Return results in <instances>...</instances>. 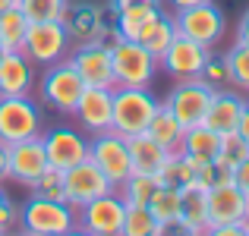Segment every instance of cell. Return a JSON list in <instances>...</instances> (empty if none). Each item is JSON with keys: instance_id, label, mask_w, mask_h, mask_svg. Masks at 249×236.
Returning <instances> with one entry per match:
<instances>
[{"instance_id": "d6a6232c", "label": "cell", "mask_w": 249, "mask_h": 236, "mask_svg": "<svg viewBox=\"0 0 249 236\" xmlns=\"http://www.w3.org/2000/svg\"><path fill=\"white\" fill-rule=\"evenodd\" d=\"M70 0H19V10L29 16V22H54L67 16Z\"/></svg>"}, {"instance_id": "8992f818", "label": "cell", "mask_w": 249, "mask_h": 236, "mask_svg": "<svg viewBox=\"0 0 249 236\" xmlns=\"http://www.w3.org/2000/svg\"><path fill=\"white\" fill-rule=\"evenodd\" d=\"M123 214H126V202L120 199L117 189H110V192L76 208V227H79V233L89 236H120Z\"/></svg>"}, {"instance_id": "3957f363", "label": "cell", "mask_w": 249, "mask_h": 236, "mask_svg": "<svg viewBox=\"0 0 249 236\" xmlns=\"http://www.w3.org/2000/svg\"><path fill=\"white\" fill-rule=\"evenodd\" d=\"M161 107V101L148 88H114V114H110V129L120 133L123 139L136 133H145L152 123L155 110Z\"/></svg>"}, {"instance_id": "9c48e42d", "label": "cell", "mask_w": 249, "mask_h": 236, "mask_svg": "<svg viewBox=\"0 0 249 236\" xmlns=\"http://www.w3.org/2000/svg\"><path fill=\"white\" fill-rule=\"evenodd\" d=\"M89 157L98 164V170L114 183V189L133 173V161H129L126 139H123L120 133H114V129L89 135Z\"/></svg>"}, {"instance_id": "2e32d148", "label": "cell", "mask_w": 249, "mask_h": 236, "mask_svg": "<svg viewBox=\"0 0 249 236\" xmlns=\"http://www.w3.org/2000/svg\"><path fill=\"white\" fill-rule=\"evenodd\" d=\"M48 170V152H44L41 135L25 142H13L10 145V180L19 186L32 189V183Z\"/></svg>"}, {"instance_id": "cb8c5ba5", "label": "cell", "mask_w": 249, "mask_h": 236, "mask_svg": "<svg viewBox=\"0 0 249 236\" xmlns=\"http://www.w3.org/2000/svg\"><path fill=\"white\" fill-rule=\"evenodd\" d=\"M218 145H221V135L212 133L208 126H202V123H196V126H189L183 133V142L177 152H183L186 157H193L196 164H202V161L218 157Z\"/></svg>"}, {"instance_id": "83f0119b", "label": "cell", "mask_w": 249, "mask_h": 236, "mask_svg": "<svg viewBox=\"0 0 249 236\" xmlns=\"http://www.w3.org/2000/svg\"><path fill=\"white\" fill-rule=\"evenodd\" d=\"M145 133H148V135H155V139H158L164 148L177 152V148H180V142H183V133H186V126H183V123L177 120L174 114H170L164 104H161V107L155 110V117H152V123H148Z\"/></svg>"}, {"instance_id": "d6986e66", "label": "cell", "mask_w": 249, "mask_h": 236, "mask_svg": "<svg viewBox=\"0 0 249 236\" xmlns=\"http://www.w3.org/2000/svg\"><path fill=\"white\" fill-rule=\"evenodd\" d=\"M246 107V98L237 95V91H227V88H214L212 101H208L205 114H202V126H208L212 133L224 135V133H233L240 123V114Z\"/></svg>"}, {"instance_id": "74e56055", "label": "cell", "mask_w": 249, "mask_h": 236, "mask_svg": "<svg viewBox=\"0 0 249 236\" xmlns=\"http://www.w3.org/2000/svg\"><path fill=\"white\" fill-rule=\"evenodd\" d=\"M233 186L243 189V192L249 195V157H246V161H240L237 167H233Z\"/></svg>"}, {"instance_id": "7c38bea8", "label": "cell", "mask_w": 249, "mask_h": 236, "mask_svg": "<svg viewBox=\"0 0 249 236\" xmlns=\"http://www.w3.org/2000/svg\"><path fill=\"white\" fill-rule=\"evenodd\" d=\"M63 189H67V202L73 208H79V205H85V202L110 192L114 183L98 170V164L91 161V157H85V161H79V164H73V167L63 170Z\"/></svg>"}, {"instance_id": "b9f144b4", "label": "cell", "mask_w": 249, "mask_h": 236, "mask_svg": "<svg viewBox=\"0 0 249 236\" xmlns=\"http://www.w3.org/2000/svg\"><path fill=\"white\" fill-rule=\"evenodd\" d=\"M161 3L167 6L170 13H180V10H186V6H196V3H205V0H161Z\"/></svg>"}, {"instance_id": "ab89813d", "label": "cell", "mask_w": 249, "mask_h": 236, "mask_svg": "<svg viewBox=\"0 0 249 236\" xmlns=\"http://www.w3.org/2000/svg\"><path fill=\"white\" fill-rule=\"evenodd\" d=\"M10 180V145L0 142V183Z\"/></svg>"}, {"instance_id": "e0dca14e", "label": "cell", "mask_w": 249, "mask_h": 236, "mask_svg": "<svg viewBox=\"0 0 249 236\" xmlns=\"http://www.w3.org/2000/svg\"><path fill=\"white\" fill-rule=\"evenodd\" d=\"M63 25H67L73 44L98 41V38L104 35V29L110 25V10H104V6H98V3H89V0L70 3L67 16H63Z\"/></svg>"}, {"instance_id": "4316f807", "label": "cell", "mask_w": 249, "mask_h": 236, "mask_svg": "<svg viewBox=\"0 0 249 236\" xmlns=\"http://www.w3.org/2000/svg\"><path fill=\"white\" fill-rule=\"evenodd\" d=\"M155 176H158L161 186L183 189V186H189V183H196V161H193V157H186L183 152H170L167 161L161 164V170Z\"/></svg>"}, {"instance_id": "4dcf8cb0", "label": "cell", "mask_w": 249, "mask_h": 236, "mask_svg": "<svg viewBox=\"0 0 249 236\" xmlns=\"http://www.w3.org/2000/svg\"><path fill=\"white\" fill-rule=\"evenodd\" d=\"M161 233H167V230L155 220V214L148 211V205H126L120 236H161Z\"/></svg>"}, {"instance_id": "5b68a950", "label": "cell", "mask_w": 249, "mask_h": 236, "mask_svg": "<svg viewBox=\"0 0 249 236\" xmlns=\"http://www.w3.org/2000/svg\"><path fill=\"white\" fill-rule=\"evenodd\" d=\"M70 48H73V38H70L63 19H54V22H32L29 25L22 54L35 67H54V63L70 57Z\"/></svg>"}, {"instance_id": "ee69618b", "label": "cell", "mask_w": 249, "mask_h": 236, "mask_svg": "<svg viewBox=\"0 0 249 236\" xmlns=\"http://www.w3.org/2000/svg\"><path fill=\"white\" fill-rule=\"evenodd\" d=\"M129 3H161V0H110V10H117V6H129Z\"/></svg>"}, {"instance_id": "bcb514c9", "label": "cell", "mask_w": 249, "mask_h": 236, "mask_svg": "<svg viewBox=\"0 0 249 236\" xmlns=\"http://www.w3.org/2000/svg\"><path fill=\"white\" fill-rule=\"evenodd\" d=\"M6 199H10V195H6V192H3V183H0V205H3V202H6Z\"/></svg>"}, {"instance_id": "44dd1931", "label": "cell", "mask_w": 249, "mask_h": 236, "mask_svg": "<svg viewBox=\"0 0 249 236\" xmlns=\"http://www.w3.org/2000/svg\"><path fill=\"white\" fill-rule=\"evenodd\" d=\"M180 233H208V192L196 183L180 189Z\"/></svg>"}, {"instance_id": "f35d334b", "label": "cell", "mask_w": 249, "mask_h": 236, "mask_svg": "<svg viewBox=\"0 0 249 236\" xmlns=\"http://www.w3.org/2000/svg\"><path fill=\"white\" fill-rule=\"evenodd\" d=\"M212 236H246V220L243 224H218V227H208Z\"/></svg>"}, {"instance_id": "52a82bcc", "label": "cell", "mask_w": 249, "mask_h": 236, "mask_svg": "<svg viewBox=\"0 0 249 236\" xmlns=\"http://www.w3.org/2000/svg\"><path fill=\"white\" fill-rule=\"evenodd\" d=\"M35 88H38V95H41V101L48 104V107H54L57 114H73L85 82L73 69V63L60 60V63H54V67H44L41 79L35 82Z\"/></svg>"}, {"instance_id": "4fadbf2b", "label": "cell", "mask_w": 249, "mask_h": 236, "mask_svg": "<svg viewBox=\"0 0 249 236\" xmlns=\"http://www.w3.org/2000/svg\"><path fill=\"white\" fill-rule=\"evenodd\" d=\"M110 114H114V88H95L85 85L79 101L73 107V117L85 135H98L110 129Z\"/></svg>"}, {"instance_id": "ba28073f", "label": "cell", "mask_w": 249, "mask_h": 236, "mask_svg": "<svg viewBox=\"0 0 249 236\" xmlns=\"http://www.w3.org/2000/svg\"><path fill=\"white\" fill-rule=\"evenodd\" d=\"M174 16V25H177V35L183 38H193L196 44H202V48H214V44L224 38V13L218 10V6L212 3V0H205V3H196V6H186V10L180 13H170Z\"/></svg>"}, {"instance_id": "f546056e", "label": "cell", "mask_w": 249, "mask_h": 236, "mask_svg": "<svg viewBox=\"0 0 249 236\" xmlns=\"http://www.w3.org/2000/svg\"><path fill=\"white\" fill-rule=\"evenodd\" d=\"M158 186L161 183H158L155 173H139V170H133V173L117 186V192H120V199L126 202V205H148V199L155 195Z\"/></svg>"}, {"instance_id": "836d02e7", "label": "cell", "mask_w": 249, "mask_h": 236, "mask_svg": "<svg viewBox=\"0 0 249 236\" xmlns=\"http://www.w3.org/2000/svg\"><path fill=\"white\" fill-rule=\"evenodd\" d=\"M227 183H233V170L227 164H221L218 157L196 164V186H202L205 192L214 186H227Z\"/></svg>"}, {"instance_id": "603a6c76", "label": "cell", "mask_w": 249, "mask_h": 236, "mask_svg": "<svg viewBox=\"0 0 249 236\" xmlns=\"http://www.w3.org/2000/svg\"><path fill=\"white\" fill-rule=\"evenodd\" d=\"M177 38V25H174V16L170 13H155L152 19H148L145 25L139 29V35H136V41L142 44L145 51H152L155 57H161L164 51L170 48V41Z\"/></svg>"}, {"instance_id": "60d3db41", "label": "cell", "mask_w": 249, "mask_h": 236, "mask_svg": "<svg viewBox=\"0 0 249 236\" xmlns=\"http://www.w3.org/2000/svg\"><path fill=\"white\" fill-rule=\"evenodd\" d=\"M237 41L249 44V6L243 10V16H240V22H237Z\"/></svg>"}, {"instance_id": "5bb4252c", "label": "cell", "mask_w": 249, "mask_h": 236, "mask_svg": "<svg viewBox=\"0 0 249 236\" xmlns=\"http://www.w3.org/2000/svg\"><path fill=\"white\" fill-rule=\"evenodd\" d=\"M41 142L44 152H48V164H54L60 170L89 157V135L76 126H51L48 133H41Z\"/></svg>"}, {"instance_id": "f6af8a7d", "label": "cell", "mask_w": 249, "mask_h": 236, "mask_svg": "<svg viewBox=\"0 0 249 236\" xmlns=\"http://www.w3.org/2000/svg\"><path fill=\"white\" fill-rule=\"evenodd\" d=\"M10 6H19V0H0V13L10 10Z\"/></svg>"}, {"instance_id": "7bdbcfd3", "label": "cell", "mask_w": 249, "mask_h": 236, "mask_svg": "<svg viewBox=\"0 0 249 236\" xmlns=\"http://www.w3.org/2000/svg\"><path fill=\"white\" fill-rule=\"evenodd\" d=\"M237 133H240V135H243V139L249 142V101H246L243 114H240V123H237Z\"/></svg>"}, {"instance_id": "8fae6325", "label": "cell", "mask_w": 249, "mask_h": 236, "mask_svg": "<svg viewBox=\"0 0 249 236\" xmlns=\"http://www.w3.org/2000/svg\"><path fill=\"white\" fill-rule=\"evenodd\" d=\"M70 63L79 73L85 85L95 88H114V63H110V48L104 41H82L70 48Z\"/></svg>"}, {"instance_id": "484cf974", "label": "cell", "mask_w": 249, "mask_h": 236, "mask_svg": "<svg viewBox=\"0 0 249 236\" xmlns=\"http://www.w3.org/2000/svg\"><path fill=\"white\" fill-rule=\"evenodd\" d=\"M158 10H161V3H129V6H117V10H110V19H114L117 32H120L123 38H136L139 29Z\"/></svg>"}, {"instance_id": "ac0fdd59", "label": "cell", "mask_w": 249, "mask_h": 236, "mask_svg": "<svg viewBox=\"0 0 249 236\" xmlns=\"http://www.w3.org/2000/svg\"><path fill=\"white\" fill-rule=\"evenodd\" d=\"M249 218V195L233 183L208 189V227L218 224H243Z\"/></svg>"}, {"instance_id": "277c9868", "label": "cell", "mask_w": 249, "mask_h": 236, "mask_svg": "<svg viewBox=\"0 0 249 236\" xmlns=\"http://www.w3.org/2000/svg\"><path fill=\"white\" fill-rule=\"evenodd\" d=\"M44 133V114L32 95H0V142L38 139Z\"/></svg>"}, {"instance_id": "9a60e30c", "label": "cell", "mask_w": 249, "mask_h": 236, "mask_svg": "<svg viewBox=\"0 0 249 236\" xmlns=\"http://www.w3.org/2000/svg\"><path fill=\"white\" fill-rule=\"evenodd\" d=\"M208 57H212V48H202L193 38L177 35L174 41H170V48L158 57V63L164 67V73L174 76V79H196L202 73Z\"/></svg>"}, {"instance_id": "6da1fadb", "label": "cell", "mask_w": 249, "mask_h": 236, "mask_svg": "<svg viewBox=\"0 0 249 236\" xmlns=\"http://www.w3.org/2000/svg\"><path fill=\"white\" fill-rule=\"evenodd\" d=\"M19 230L32 233V236H70L79 233L76 227V208L70 202H54L35 195L19 208Z\"/></svg>"}, {"instance_id": "7402d4cb", "label": "cell", "mask_w": 249, "mask_h": 236, "mask_svg": "<svg viewBox=\"0 0 249 236\" xmlns=\"http://www.w3.org/2000/svg\"><path fill=\"white\" fill-rule=\"evenodd\" d=\"M126 148H129V161H133V170L139 173H158L161 164L167 161L170 148H164L155 135L148 133H136L126 139Z\"/></svg>"}, {"instance_id": "ffe728a7", "label": "cell", "mask_w": 249, "mask_h": 236, "mask_svg": "<svg viewBox=\"0 0 249 236\" xmlns=\"http://www.w3.org/2000/svg\"><path fill=\"white\" fill-rule=\"evenodd\" d=\"M35 82V63L22 51H6L0 57V95H32Z\"/></svg>"}, {"instance_id": "7a4b0ae2", "label": "cell", "mask_w": 249, "mask_h": 236, "mask_svg": "<svg viewBox=\"0 0 249 236\" xmlns=\"http://www.w3.org/2000/svg\"><path fill=\"white\" fill-rule=\"evenodd\" d=\"M110 63H114V88H148L158 76L161 63L152 51H145L136 38H120L110 48Z\"/></svg>"}, {"instance_id": "f1b7e54d", "label": "cell", "mask_w": 249, "mask_h": 236, "mask_svg": "<svg viewBox=\"0 0 249 236\" xmlns=\"http://www.w3.org/2000/svg\"><path fill=\"white\" fill-rule=\"evenodd\" d=\"M29 25H32L29 16L19 6H10V10L0 13V44H3V51H22Z\"/></svg>"}, {"instance_id": "30bf717a", "label": "cell", "mask_w": 249, "mask_h": 236, "mask_svg": "<svg viewBox=\"0 0 249 236\" xmlns=\"http://www.w3.org/2000/svg\"><path fill=\"white\" fill-rule=\"evenodd\" d=\"M212 95H214V88L208 82H202L199 76L196 79H177V85L164 98V107L189 129V126H196V123H202V114H205Z\"/></svg>"}, {"instance_id": "8d00e7d4", "label": "cell", "mask_w": 249, "mask_h": 236, "mask_svg": "<svg viewBox=\"0 0 249 236\" xmlns=\"http://www.w3.org/2000/svg\"><path fill=\"white\" fill-rule=\"evenodd\" d=\"M202 82H208L212 88H224V85H231V73H227V63H224V57H208L205 60V67H202V73H199Z\"/></svg>"}, {"instance_id": "1f68e13d", "label": "cell", "mask_w": 249, "mask_h": 236, "mask_svg": "<svg viewBox=\"0 0 249 236\" xmlns=\"http://www.w3.org/2000/svg\"><path fill=\"white\" fill-rule=\"evenodd\" d=\"M224 63H227V73H231L233 88L249 91V44L233 41V48L224 54Z\"/></svg>"}, {"instance_id": "7dc6e473", "label": "cell", "mask_w": 249, "mask_h": 236, "mask_svg": "<svg viewBox=\"0 0 249 236\" xmlns=\"http://www.w3.org/2000/svg\"><path fill=\"white\" fill-rule=\"evenodd\" d=\"M3 54H6V51H3V44H0V57H3Z\"/></svg>"}, {"instance_id": "e575fe53", "label": "cell", "mask_w": 249, "mask_h": 236, "mask_svg": "<svg viewBox=\"0 0 249 236\" xmlns=\"http://www.w3.org/2000/svg\"><path fill=\"white\" fill-rule=\"evenodd\" d=\"M32 192L35 195H44V199H54V202H67V189H63V170L48 164L41 176L32 183Z\"/></svg>"}, {"instance_id": "d590c367", "label": "cell", "mask_w": 249, "mask_h": 236, "mask_svg": "<svg viewBox=\"0 0 249 236\" xmlns=\"http://www.w3.org/2000/svg\"><path fill=\"white\" fill-rule=\"evenodd\" d=\"M246 157H249V142L237 133V129L221 135V145H218V161L221 164H227V167L233 170L240 161H246Z\"/></svg>"}, {"instance_id": "d4e9b609", "label": "cell", "mask_w": 249, "mask_h": 236, "mask_svg": "<svg viewBox=\"0 0 249 236\" xmlns=\"http://www.w3.org/2000/svg\"><path fill=\"white\" fill-rule=\"evenodd\" d=\"M148 211L155 214V220H158L167 233L177 230V227H180V189L158 186L155 195L148 199Z\"/></svg>"}]
</instances>
